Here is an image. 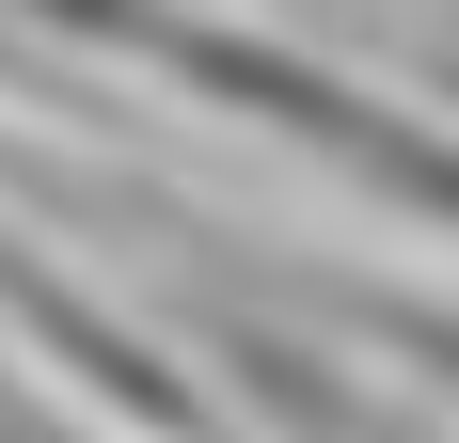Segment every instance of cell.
<instances>
[{
	"label": "cell",
	"instance_id": "6da1fadb",
	"mask_svg": "<svg viewBox=\"0 0 459 443\" xmlns=\"http://www.w3.org/2000/svg\"><path fill=\"white\" fill-rule=\"evenodd\" d=\"M190 349L222 364L206 396H238L270 443H459L444 412H412L396 380H365L349 349H317V333H285V317H254V301H190Z\"/></svg>",
	"mask_w": 459,
	"mask_h": 443
},
{
	"label": "cell",
	"instance_id": "277c9868",
	"mask_svg": "<svg viewBox=\"0 0 459 443\" xmlns=\"http://www.w3.org/2000/svg\"><path fill=\"white\" fill-rule=\"evenodd\" d=\"M444 95H459V64H444Z\"/></svg>",
	"mask_w": 459,
	"mask_h": 443
},
{
	"label": "cell",
	"instance_id": "3957f363",
	"mask_svg": "<svg viewBox=\"0 0 459 443\" xmlns=\"http://www.w3.org/2000/svg\"><path fill=\"white\" fill-rule=\"evenodd\" d=\"M301 301H317L412 412H444V428H459V301H428V285H301Z\"/></svg>",
	"mask_w": 459,
	"mask_h": 443
},
{
	"label": "cell",
	"instance_id": "7a4b0ae2",
	"mask_svg": "<svg viewBox=\"0 0 459 443\" xmlns=\"http://www.w3.org/2000/svg\"><path fill=\"white\" fill-rule=\"evenodd\" d=\"M0 317H16V333H32V349L64 364V380H80L111 428H143V443H222V396H206V380L159 349V333H127L111 301H64L32 254H0Z\"/></svg>",
	"mask_w": 459,
	"mask_h": 443
}]
</instances>
